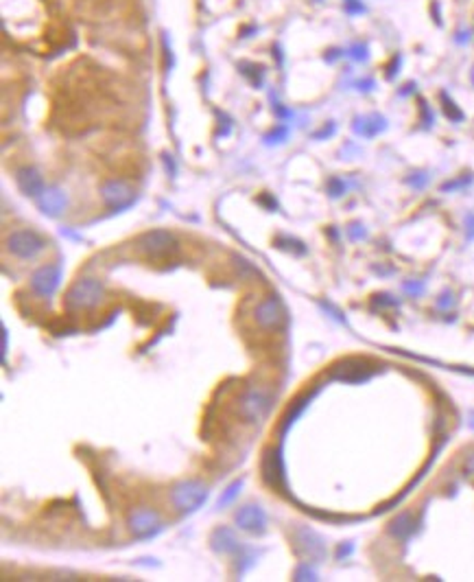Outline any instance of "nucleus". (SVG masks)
<instances>
[{"mask_svg": "<svg viewBox=\"0 0 474 582\" xmlns=\"http://www.w3.org/2000/svg\"><path fill=\"white\" fill-rule=\"evenodd\" d=\"M103 296H105V287H103L101 280H97V278H81V280H77V283H74L68 289L64 303L72 311L94 309L97 305H101Z\"/></svg>", "mask_w": 474, "mask_h": 582, "instance_id": "nucleus-1", "label": "nucleus"}, {"mask_svg": "<svg viewBox=\"0 0 474 582\" xmlns=\"http://www.w3.org/2000/svg\"><path fill=\"white\" fill-rule=\"evenodd\" d=\"M208 499V486L199 480H186L173 486L170 501L180 512H195Z\"/></svg>", "mask_w": 474, "mask_h": 582, "instance_id": "nucleus-2", "label": "nucleus"}, {"mask_svg": "<svg viewBox=\"0 0 474 582\" xmlns=\"http://www.w3.org/2000/svg\"><path fill=\"white\" fill-rule=\"evenodd\" d=\"M136 248L151 258H162L177 252V239L168 230H149L136 241Z\"/></svg>", "mask_w": 474, "mask_h": 582, "instance_id": "nucleus-3", "label": "nucleus"}, {"mask_svg": "<svg viewBox=\"0 0 474 582\" xmlns=\"http://www.w3.org/2000/svg\"><path fill=\"white\" fill-rule=\"evenodd\" d=\"M44 248L46 241L33 230H15L7 237V250L18 258H35Z\"/></svg>", "mask_w": 474, "mask_h": 582, "instance_id": "nucleus-4", "label": "nucleus"}, {"mask_svg": "<svg viewBox=\"0 0 474 582\" xmlns=\"http://www.w3.org/2000/svg\"><path fill=\"white\" fill-rule=\"evenodd\" d=\"M101 197L109 209H127V206L134 204L136 191L123 180H107L101 186Z\"/></svg>", "mask_w": 474, "mask_h": 582, "instance_id": "nucleus-5", "label": "nucleus"}, {"mask_svg": "<svg viewBox=\"0 0 474 582\" xmlns=\"http://www.w3.org/2000/svg\"><path fill=\"white\" fill-rule=\"evenodd\" d=\"M269 409H271V397L264 390H250L241 401L243 416L248 421H252V423L262 421L264 416L269 414Z\"/></svg>", "mask_w": 474, "mask_h": 582, "instance_id": "nucleus-6", "label": "nucleus"}, {"mask_svg": "<svg viewBox=\"0 0 474 582\" xmlns=\"http://www.w3.org/2000/svg\"><path fill=\"white\" fill-rule=\"evenodd\" d=\"M256 324L262 329H278L284 322V305L280 296H269L256 307Z\"/></svg>", "mask_w": 474, "mask_h": 582, "instance_id": "nucleus-7", "label": "nucleus"}, {"mask_svg": "<svg viewBox=\"0 0 474 582\" xmlns=\"http://www.w3.org/2000/svg\"><path fill=\"white\" fill-rule=\"evenodd\" d=\"M129 530L136 536H151L162 530V517L158 510L151 508H138L129 515Z\"/></svg>", "mask_w": 474, "mask_h": 582, "instance_id": "nucleus-8", "label": "nucleus"}, {"mask_svg": "<svg viewBox=\"0 0 474 582\" xmlns=\"http://www.w3.org/2000/svg\"><path fill=\"white\" fill-rule=\"evenodd\" d=\"M62 283V267L60 265H44L31 276V287L37 296L50 298Z\"/></svg>", "mask_w": 474, "mask_h": 582, "instance_id": "nucleus-9", "label": "nucleus"}, {"mask_svg": "<svg viewBox=\"0 0 474 582\" xmlns=\"http://www.w3.org/2000/svg\"><path fill=\"white\" fill-rule=\"evenodd\" d=\"M234 521L241 530L252 532V534H262L267 530V515H264L260 505H243V508L236 512Z\"/></svg>", "mask_w": 474, "mask_h": 582, "instance_id": "nucleus-10", "label": "nucleus"}, {"mask_svg": "<svg viewBox=\"0 0 474 582\" xmlns=\"http://www.w3.org/2000/svg\"><path fill=\"white\" fill-rule=\"evenodd\" d=\"M374 374V370L365 364V362H358V359H350V362H344L332 368V379L337 381H346V383H361V381H367Z\"/></svg>", "mask_w": 474, "mask_h": 582, "instance_id": "nucleus-11", "label": "nucleus"}, {"mask_svg": "<svg viewBox=\"0 0 474 582\" xmlns=\"http://www.w3.org/2000/svg\"><path fill=\"white\" fill-rule=\"evenodd\" d=\"M295 543L302 554H306L311 560H321L326 556V545L315 530L311 528H297L295 530Z\"/></svg>", "mask_w": 474, "mask_h": 582, "instance_id": "nucleus-12", "label": "nucleus"}, {"mask_svg": "<svg viewBox=\"0 0 474 582\" xmlns=\"http://www.w3.org/2000/svg\"><path fill=\"white\" fill-rule=\"evenodd\" d=\"M262 475L264 482H267L271 488L280 491L284 486V462H282V454L280 449H269L262 458Z\"/></svg>", "mask_w": 474, "mask_h": 582, "instance_id": "nucleus-13", "label": "nucleus"}, {"mask_svg": "<svg viewBox=\"0 0 474 582\" xmlns=\"http://www.w3.org/2000/svg\"><path fill=\"white\" fill-rule=\"evenodd\" d=\"M15 182H18V189H20L25 195L29 197H40L44 193V180L42 176L35 171L31 166H22L18 168L15 173Z\"/></svg>", "mask_w": 474, "mask_h": 582, "instance_id": "nucleus-14", "label": "nucleus"}, {"mask_svg": "<svg viewBox=\"0 0 474 582\" xmlns=\"http://www.w3.org/2000/svg\"><path fill=\"white\" fill-rule=\"evenodd\" d=\"M66 193L62 189H44V193L37 197V206H40V211L48 217H57L66 211Z\"/></svg>", "mask_w": 474, "mask_h": 582, "instance_id": "nucleus-15", "label": "nucleus"}, {"mask_svg": "<svg viewBox=\"0 0 474 582\" xmlns=\"http://www.w3.org/2000/svg\"><path fill=\"white\" fill-rule=\"evenodd\" d=\"M210 543H212V550L219 554H232L241 548L236 534L230 528H217L210 536Z\"/></svg>", "mask_w": 474, "mask_h": 582, "instance_id": "nucleus-16", "label": "nucleus"}, {"mask_svg": "<svg viewBox=\"0 0 474 582\" xmlns=\"http://www.w3.org/2000/svg\"><path fill=\"white\" fill-rule=\"evenodd\" d=\"M415 530H418V523H415V517H413L411 512L398 515V517L389 523V534L395 536L398 541H407Z\"/></svg>", "mask_w": 474, "mask_h": 582, "instance_id": "nucleus-17", "label": "nucleus"}, {"mask_svg": "<svg viewBox=\"0 0 474 582\" xmlns=\"http://www.w3.org/2000/svg\"><path fill=\"white\" fill-rule=\"evenodd\" d=\"M385 127H387V121L383 117H378V114H372V117H365V119H356V125H354V129L358 131V134L367 136V138L376 136L378 131H383Z\"/></svg>", "mask_w": 474, "mask_h": 582, "instance_id": "nucleus-18", "label": "nucleus"}, {"mask_svg": "<svg viewBox=\"0 0 474 582\" xmlns=\"http://www.w3.org/2000/svg\"><path fill=\"white\" fill-rule=\"evenodd\" d=\"M309 401H311V397H306V399H299V401H297V403H295V405H293V407L289 409V414L284 416V423H282V434H287V429H289V427H291V425H293V423H295V421L299 418V414H302V411L306 409Z\"/></svg>", "mask_w": 474, "mask_h": 582, "instance_id": "nucleus-19", "label": "nucleus"}, {"mask_svg": "<svg viewBox=\"0 0 474 582\" xmlns=\"http://www.w3.org/2000/svg\"><path fill=\"white\" fill-rule=\"evenodd\" d=\"M241 488H243V482H241V480H236L234 484L227 486V491L219 497V503H217L219 508H225V505H230V503L236 499V495L241 493Z\"/></svg>", "mask_w": 474, "mask_h": 582, "instance_id": "nucleus-20", "label": "nucleus"}, {"mask_svg": "<svg viewBox=\"0 0 474 582\" xmlns=\"http://www.w3.org/2000/svg\"><path fill=\"white\" fill-rule=\"evenodd\" d=\"M295 580H317V571L309 565V562H299L295 569Z\"/></svg>", "mask_w": 474, "mask_h": 582, "instance_id": "nucleus-21", "label": "nucleus"}, {"mask_svg": "<svg viewBox=\"0 0 474 582\" xmlns=\"http://www.w3.org/2000/svg\"><path fill=\"white\" fill-rule=\"evenodd\" d=\"M442 101H444V112H446V117H448L450 121H461V119H463L461 110H459L457 105H454L452 101H448L446 95H442Z\"/></svg>", "mask_w": 474, "mask_h": 582, "instance_id": "nucleus-22", "label": "nucleus"}, {"mask_svg": "<svg viewBox=\"0 0 474 582\" xmlns=\"http://www.w3.org/2000/svg\"><path fill=\"white\" fill-rule=\"evenodd\" d=\"M328 186H330V195H332V197H341V195L346 193V184L341 182L339 178H332Z\"/></svg>", "mask_w": 474, "mask_h": 582, "instance_id": "nucleus-23", "label": "nucleus"}, {"mask_svg": "<svg viewBox=\"0 0 474 582\" xmlns=\"http://www.w3.org/2000/svg\"><path fill=\"white\" fill-rule=\"evenodd\" d=\"M463 471H466L470 477H474V451L466 458V462H463Z\"/></svg>", "mask_w": 474, "mask_h": 582, "instance_id": "nucleus-24", "label": "nucleus"}, {"mask_svg": "<svg viewBox=\"0 0 474 582\" xmlns=\"http://www.w3.org/2000/svg\"><path fill=\"white\" fill-rule=\"evenodd\" d=\"M472 178L468 176V178H463V180H457V182H448V184H444V191H452V189H459V186H463V184H468Z\"/></svg>", "mask_w": 474, "mask_h": 582, "instance_id": "nucleus-25", "label": "nucleus"}, {"mask_svg": "<svg viewBox=\"0 0 474 582\" xmlns=\"http://www.w3.org/2000/svg\"><path fill=\"white\" fill-rule=\"evenodd\" d=\"M350 237H352V239H363V237H365V230L356 223V226L350 228Z\"/></svg>", "mask_w": 474, "mask_h": 582, "instance_id": "nucleus-26", "label": "nucleus"}, {"mask_svg": "<svg viewBox=\"0 0 474 582\" xmlns=\"http://www.w3.org/2000/svg\"><path fill=\"white\" fill-rule=\"evenodd\" d=\"M354 58L356 60H365V46H356L354 48Z\"/></svg>", "mask_w": 474, "mask_h": 582, "instance_id": "nucleus-27", "label": "nucleus"}, {"mask_svg": "<svg viewBox=\"0 0 474 582\" xmlns=\"http://www.w3.org/2000/svg\"><path fill=\"white\" fill-rule=\"evenodd\" d=\"M405 289H407V291H413V293H420L424 287H422V285H411V283H407V285H405Z\"/></svg>", "mask_w": 474, "mask_h": 582, "instance_id": "nucleus-28", "label": "nucleus"}, {"mask_svg": "<svg viewBox=\"0 0 474 582\" xmlns=\"http://www.w3.org/2000/svg\"><path fill=\"white\" fill-rule=\"evenodd\" d=\"M350 552H352V545H341L339 548V558L344 556V554H350Z\"/></svg>", "mask_w": 474, "mask_h": 582, "instance_id": "nucleus-29", "label": "nucleus"}, {"mask_svg": "<svg viewBox=\"0 0 474 582\" xmlns=\"http://www.w3.org/2000/svg\"><path fill=\"white\" fill-rule=\"evenodd\" d=\"M472 81H474V72H472Z\"/></svg>", "mask_w": 474, "mask_h": 582, "instance_id": "nucleus-30", "label": "nucleus"}]
</instances>
